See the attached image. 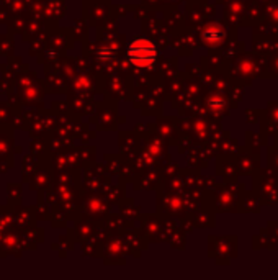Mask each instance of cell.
I'll use <instances>...</instances> for the list:
<instances>
[{
	"mask_svg": "<svg viewBox=\"0 0 278 280\" xmlns=\"http://www.w3.org/2000/svg\"><path fill=\"white\" fill-rule=\"evenodd\" d=\"M128 57L130 62L136 67H151L156 62L157 48L151 40L146 38H138L128 46Z\"/></svg>",
	"mask_w": 278,
	"mask_h": 280,
	"instance_id": "6da1fadb",
	"label": "cell"
},
{
	"mask_svg": "<svg viewBox=\"0 0 278 280\" xmlns=\"http://www.w3.org/2000/svg\"><path fill=\"white\" fill-rule=\"evenodd\" d=\"M98 56H100L101 59H108V57L111 56V51H110V50H100V51H98Z\"/></svg>",
	"mask_w": 278,
	"mask_h": 280,
	"instance_id": "7a4b0ae2",
	"label": "cell"
}]
</instances>
